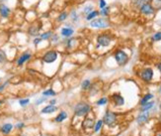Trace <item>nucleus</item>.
<instances>
[{"label": "nucleus", "instance_id": "nucleus-31", "mask_svg": "<svg viewBox=\"0 0 161 136\" xmlns=\"http://www.w3.org/2000/svg\"><path fill=\"white\" fill-rule=\"evenodd\" d=\"M108 101H109L108 97L102 96V97H100V98H99L98 101H96V104L98 106H106V104L108 103Z\"/></svg>", "mask_w": 161, "mask_h": 136}, {"label": "nucleus", "instance_id": "nucleus-30", "mask_svg": "<svg viewBox=\"0 0 161 136\" xmlns=\"http://www.w3.org/2000/svg\"><path fill=\"white\" fill-rule=\"evenodd\" d=\"M93 10H95L94 9V5L93 4H87V5H85V6L83 7V9H82V13L85 15H88L90 12H92Z\"/></svg>", "mask_w": 161, "mask_h": 136}, {"label": "nucleus", "instance_id": "nucleus-38", "mask_svg": "<svg viewBox=\"0 0 161 136\" xmlns=\"http://www.w3.org/2000/svg\"><path fill=\"white\" fill-rule=\"evenodd\" d=\"M25 122H23V121H18L16 124L14 125V128L15 129H17V130H22L23 128H25Z\"/></svg>", "mask_w": 161, "mask_h": 136}, {"label": "nucleus", "instance_id": "nucleus-6", "mask_svg": "<svg viewBox=\"0 0 161 136\" xmlns=\"http://www.w3.org/2000/svg\"><path fill=\"white\" fill-rule=\"evenodd\" d=\"M102 120H103L105 125H107L109 127H113L115 126V124L117 123V120H118L117 113L114 111H111V110H107Z\"/></svg>", "mask_w": 161, "mask_h": 136}, {"label": "nucleus", "instance_id": "nucleus-32", "mask_svg": "<svg viewBox=\"0 0 161 136\" xmlns=\"http://www.w3.org/2000/svg\"><path fill=\"white\" fill-rule=\"evenodd\" d=\"M7 60H8V58H7V55H6V53H5V51L3 49H0V64L3 65V64L6 63Z\"/></svg>", "mask_w": 161, "mask_h": 136}, {"label": "nucleus", "instance_id": "nucleus-27", "mask_svg": "<svg viewBox=\"0 0 161 136\" xmlns=\"http://www.w3.org/2000/svg\"><path fill=\"white\" fill-rule=\"evenodd\" d=\"M146 2H149V0H132V6H134V8H137V9H139Z\"/></svg>", "mask_w": 161, "mask_h": 136}, {"label": "nucleus", "instance_id": "nucleus-43", "mask_svg": "<svg viewBox=\"0 0 161 136\" xmlns=\"http://www.w3.org/2000/svg\"><path fill=\"white\" fill-rule=\"evenodd\" d=\"M156 68H157V70L159 71L160 74H161V62H159V63L156 64Z\"/></svg>", "mask_w": 161, "mask_h": 136}, {"label": "nucleus", "instance_id": "nucleus-16", "mask_svg": "<svg viewBox=\"0 0 161 136\" xmlns=\"http://www.w3.org/2000/svg\"><path fill=\"white\" fill-rule=\"evenodd\" d=\"M68 118V113L65 111V110H60V112L57 113V116L55 117V122L57 123H61L63 122L64 120H66Z\"/></svg>", "mask_w": 161, "mask_h": 136}, {"label": "nucleus", "instance_id": "nucleus-15", "mask_svg": "<svg viewBox=\"0 0 161 136\" xmlns=\"http://www.w3.org/2000/svg\"><path fill=\"white\" fill-rule=\"evenodd\" d=\"M58 107L57 106H52V104H48L43 107L41 109V113L42 114H52V113H55V111H57Z\"/></svg>", "mask_w": 161, "mask_h": 136}, {"label": "nucleus", "instance_id": "nucleus-21", "mask_svg": "<svg viewBox=\"0 0 161 136\" xmlns=\"http://www.w3.org/2000/svg\"><path fill=\"white\" fill-rule=\"evenodd\" d=\"M69 18L73 24H77V23L79 22V20H80V16H79L78 12L76 11V10H72V11L70 12Z\"/></svg>", "mask_w": 161, "mask_h": 136}, {"label": "nucleus", "instance_id": "nucleus-42", "mask_svg": "<svg viewBox=\"0 0 161 136\" xmlns=\"http://www.w3.org/2000/svg\"><path fill=\"white\" fill-rule=\"evenodd\" d=\"M48 103L52 104V106H55V104H57V99H55V98H50V101H48Z\"/></svg>", "mask_w": 161, "mask_h": 136}, {"label": "nucleus", "instance_id": "nucleus-45", "mask_svg": "<svg viewBox=\"0 0 161 136\" xmlns=\"http://www.w3.org/2000/svg\"><path fill=\"white\" fill-rule=\"evenodd\" d=\"M3 103H4V101H2V99H0V106H1Z\"/></svg>", "mask_w": 161, "mask_h": 136}, {"label": "nucleus", "instance_id": "nucleus-47", "mask_svg": "<svg viewBox=\"0 0 161 136\" xmlns=\"http://www.w3.org/2000/svg\"><path fill=\"white\" fill-rule=\"evenodd\" d=\"M159 120L161 121V112H160V114H159Z\"/></svg>", "mask_w": 161, "mask_h": 136}, {"label": "nucleus", "instance_id": "nucleus-34", "mask_svg": "<svg viewBox=\"0 0 161 136\" xmlns=\"http://www.w3.org/2000/svg\"><path fill=\"white\" fill-rule=\"evenodd\" d=\"M110 11H111V8H110L109 6H106V7H104L103 9H100L99 15H101L102 17H107V16H109Z\"/></svg>", "mask_w": 161, "mask_h": 136}, {"label": "nucleus", "instance_id": "nucleus-13", "mask_svg": "<svg viewBox=\"0 0 161 136\" xmlns=\"http://www.w3.org/2000/svg\"><path fill=\"white\" fill-rule=\"evenodd\" d=\"M40 30H41V26L38 24H33L31 25V26L29 27V29H28V34H29V36H31V37H38L40 34Z\"/></svg>", "mask_w": 161, "mask_h": 136}, {"label": "nucleus", "instance_id": "nucleus-44", "mask_svg": "<svg viewBox=\"0 0 161 136\" xmlns=\"http://www.w3.org/2000/svg\"><path fill=\"white\" fill-rule=\"evenodd\" d=\"M158 93L161 94V84H160V86L158 88Z\"/></svg>", "mask_w": 161, "mask_h": 136}, {"label": "nucleus", "instance_id": "nucleus-35", "mask_svg": "<svg viewBox=\"0 0 161 136\" xmlns=\"http://www.w3.org/2000/svg\"><path fill=\"white\" fill-rule=\"evenodd\" d=\"M18 103L21 107H26L30 104V98H20Z\"/></svg>", "mask_w": 161, "mask_h": 136}, {"label": "nucleus", "instance_id": "nucleus-28", "mask_svg": "<svg viewBox=\"0 0 161 136\" xmlns=\"http://www.w3.org/2000/svg\"><path fill=\"white\" fill-rule=\"evenodd\" d=\"M153 97H154V96H153L152 93H146L145 96H142L141 99H140V106H144V104H145L146 102L150 101Z\"/></svg>", "mask_w": 161, "mask_h": 136}, {"label": "nucleus", "instance_id": "nucleus-33", "mask_svg": "<svg viewBox=\"0 0 161 136\" xmlns=\"http://www.w3.org/2000/svg\"><path fill=\"white\" fill-rule=\"evenodd\" d=\"M48 101V97H46V96H40V97H38L37 99L35 101V106H41V104H43V103H45L46 101Z\"/></svg>", "mask_w": 161, "mask_h": 136}, {"label": "nucleus", "instance_id": "nucleus-12", "mask_svg": "<svg viewBox=\"0 0 161 136\" xmlns=\"http://www.w3.org/2000/svg\"><path fill=\"white\" fill-rule=\"evenodd\" d=\"M13 129H14V125L9 122L3 123V124L0 126V132L3 135H9L10 133L13 131Z\"/></svg>", "mask_w": 161, "mask_h": 136}, {"label": "nucleus", "instance_id": "nucleus-17", "mask_svg": "<svg viewBox=\"0 0 161 136\" xmlns=\"http://www.w3.org/2000/svg\"><path fill=\"white\" fill-rule=\"evenodd\" d=\"M76 39H74V38H68V39H64L62 40V43L63 45L65 46V49L66 50H72V49L74 48V45L76 44Z\"/></svg>", "mask_w": 161, "mask_h": 136}, {"label": "nucleus", "instance_id": "nucleus-49", "mask_svg": "<svg viewBox=\"0 0 161 136\" xmlns=\"http://www.w3.org/2000/svg\"><path fill=\"white\" fill-rule=\"evenodd\" d=\"M156 136H161V134H158V135H156Z\"/></svg>", "mask_w": 161, "mask_h": 136}, {"label": "nucleus", "instance_id": "nucleus-36", "mask_svg": "<svg viewBox=\"0 0 161 136\" xmlns=\"http://www.w3.org/2000/svg\"><path fill=\"white\" fill-rule=\"evenodd\" d=\"M50 41H52V44H57V43H58L60 41V35L57 34V33H53L52 36L50 37Z\"/></svg>", "mask_w": 161, "mask_h": 136}, {"label": "nucleus", "instance_id": "nucleus-4", "mask_svg": "<svg viewBox=\"0 0 161 136\" xmlns=\"http://www.w3.org/2000/svg\"><path fill=\"white\" fill-rule=\"evenodd\" d=\"M139 76L140 79H141L144 83L149 84V83H151L152 81L153 76H154V71H153V69L149 68V67H147V68H144V69H141V70L139 71Z\"/></svg>", "mask_w": 161, "mask_h": 136}, {"label": "nucleus", "instance_id": "nucleus-22", "mask_svg": "<svg viewBox=\"0 0 161 136\" xmlns=\"http://www.w3.org/2000/svg\"><path fill=\"white\" fill-rule=\"evenodd\" d=\"M42 96L46 97H53L57 96V91L53 89H47L42 92Z\"/></svg>", "mask_w": 161, "mask_h": 136}, {"label": "nucleus", "instance_id": "nucleus-29", "mask_svg": "<svg viewBox=\"0 0 161 136\" xmlns=\"http://www.w3.org/2000/svg\"><path fill=\"white\" fill-rule=\"evenodd\" d=\"M52 34H53L52 31H47V32L41 33V34H40V38L43 41H47V40H50V37L52 36Z\"/></svg>", "mask_w": 161, "mask_h": 136}, {"label": "nucleus", "instance_id": "nucleus-25", "mask_svg": "<svg viewBox=\"0 0 161 136\" xmlns=\"http://www.w3.org/2000/svg\"><path fill=\"white\" fill-rule=\"evenodd\" d=\"M68 17H69V14H68V12H67V11H62V12H60V15L57 16V21L58 23L64 22Z\"/></svg>", "mask_w": 161, "mask_h": 136}, {"label": "nucleus", "instance_id": "nucleus-41", "mask_svg": "<svg viewBox=\"0 0 161 136\" xmlns=\"http://www.w3.org/2000/svg\"><path fill=\"white\" fill-rule=\"evenodd\" d=\"M107 6V2L106 0H99V8L100 9H103L104 7Z\"/></svg>", "mask_w": 161, "mask_h": 136}, {"label": "nucleus", "instance_id": "nucleus-37", "mask_svg": "<svg viewBox=\"0 0 161 136\" xmlns=\"http://www.w3.org/2000/svg\"><path fill=\"white\" fill-rule=\"evenodd\" d=\"M151 40H152V42H158V41H161V31H158V32L154 33L151 37Z\"/></svg>", "mask_w": 161, "mask_h": 136}, {"label": "nucleus", "instance_id": "nucleus-39", "mask_svg": "<svg viewBox=\"0 0 161 136\" xmlns=\"http://www.w3.org/2000/svg\"><path fill=\"white\" fill-rule=\"evenodd\" d=\"M10 84V81L9 79H7L6 81H4V83H2L1 84H0V92H2L3 91H5V89L7 88V86Z\"/></svg>", "mask_w": 161, "mask_h": 136}, {"label": "nucleus", "instance_id": "nucleus-8", "mask_svg": "<svg viewBox=\"0 0 161 136\" xmlns=\"http://www.w3.org/2000/svg\"><path fill=\"white\" fill-rule=\"evenodd\" d=\"M33 55L32 53L30 52V51H26V52L22 53L21 55L18 57L17 61H16V65L17 67H22L24 66L25 64L27 63V62H29L31 59H32Z\"/></svg>", "mask_w": 161, "mask_h": 136}, {"label": "nucleus", "instance_id": "nucleus-18", "mask_svg": "<svg viewBox=\"0 0 161 136\" xmlns=\"http://www.w3.org/2000/svg\"><path fill=\"white\" fill-rule=\"evenodd\" d=\"M11 14V9L5 4H0V15L2 18H8Z\"/></svg>", "mask_w": 161, "mask_h": 136}, {"label": "nucleus", "instance_id": "nucleus-9", "mask_svg": "<svg viewBox=\"0 0 161 136\" xmlns=\"http://www.w3.org/2000/svg\"><path fill=\"white\" fill-rule=\"evenodd\" d=\"M74 33H75V31H74V28L71 24H65V26L60 29V36L64 39L71 38L74 35Z\"/></svg>", "mask_w": 161, "mask_h": 136}, {"label": "nucleus", "instance_id": "nucleus-11", "mask_svg": "<svg viewBox=\"0 0 161 136\" xmlns=\"http://www.w3.org/2000/svg\"><path fill=\"white\" fill-rule=\"evenodd\" d=\"M150 117V111H140V113L136 117V123L139 125H142L146 123L149 120Z\"/></svg>", "mask_w": 161, "mask_h": 136}, {"label": "nucleus", "instance_id": "nucleus-2", "mask_svg": "<svg viewBox=\"0 0 161 136\" xmlns=\"http://www.w3.org/2000/svg\"><path fill=\"white\" fill-rule=\"evenodd\" d=\"M89 25H90L91 28H94V29H107V28L111 26V23L108 20V18L100 17L90 21Z\"/></svg>", "mask_w": 161, "mask_h": 136}, {"label": "nucleus", "instance_id": "nucleus-14", "mask_svg": "<svg viewBox=\"0 0 161 136\" xmlns=\"http://www.w3.org/2000/svg\"><path fill=\"white\" fill-rule=\"evenodd\" d=\"M112 101L115 106H123L125 104V98L120 93H114L112 96Z\"/></svg>", "mask_w": 161, "mask_h": 136}, {"label": "nucleus", "instance_id": "nucleus-19", "mask_svg": "<svg viewBox=\"0 0 161 136\" xmlns=\"http://www.w3.org/2000/svg\"><path fill=\"white\" fill-rule=\"evenodd\" d=\"M94 124H95V120L93 118H89V117L86 116L85 119H84L82 122V127L85 128V129H90V128L94 127Z\"/></svg>", "mask_w": 161, "mask_h": 136}, {"label": "nucleus", "instance_id": "nucleus-23", "mask_svg": "<svg viewBox=\"0 0 161 136\" xmlns=\"http://www.w3.org/2000/svg\"><path fill=\"white\" fill-rule=\"evenodd\" d=\"M99 16V11L98 10H93L92 12H90L88 15H86V17H85V20L86 21H92V20H94V19H96L97 17Z\"/></svg>", "mask_w": 161, "mask_h": 136}, {"label": "nucleus", "instance_id": "nucleus-7", "mask_svg": "<svg viewBox=\"0 0 161 136\" xmlns=\"http://www.w3.org/2000/svg\"><path fill=\"white\" fill-rule=\"evenodd\" d=\"M58 59V53L55 50H48L47 51L42 57L43 63L45 64H53Z\"/></svg>", "mask_w": 161, "mask_h": 136}, {"label": "nucleus", "instance_id": "nucleus-40", "mask_svg": "<svg viewBox=\"0 0 161 136\" xmlns=\"http://www.w3.org/2000/svg\"><path fill=\"white\" fill-rule=\"evenodd\" d=\"M42 42H43V40L41 39L40 37H36V38H34V40H33V44H34L35 47H37V46Z\"/></svg>", "mask_w": 161, "mask_h": 136}, {"label": "nucleus", "instance_id": "nucleus-10", "mask_svg": "<svg viewBox=\"0 0 161 136\" xmlns=\"http://www.w3.org/2000/svg\"><path fill=\"white\" fill-rule=\"evenodd\" d=\"M139 12L140 14L144 15V16H151L155 13V9L150 2H146L139 8Z\"/></svg>", "mask_w": 161, "mask_h": 136}, {"label": "nucleus", "instance_id": "nucleus-20", "mask_svg": "<svg viewBox=\"0 0 161 136\" xmlns=\"http://www.w3.org/2000/svg\"><path fill=\"white\" fill-rule=\"evenodd\" d=\"M155 106V102L153 101H150L146 102L144 106H140V111H150Z\"/></svg>", "mask_w": 161, "mask_h": 136}, {"label": "nucleus", "instance_id": "nucleus-50", "mask_svg": "<svg viewBox=\"0 0 161 136\" xmlns=\"http://www.w3.org/2000/svg\"><path fill=\"white\" fill-rule=\"evenodd\" d=\"M0 83H1V78H0Z\"/></svg>", "mask_w": 161, "mask_h": 136}, {"label": "nucleus", "instance_id": "nucleus-3", "mask_svg": "<svg viewBox=\"0 0 161 136\" xmlns=\"http://www.w3.org/2000/svg\"><path fill=\"white\" fill-rule=\"evenodd\" d=\"M114 59L116 61V63L118 64L119 67H124L126 66L130 61V57L129 55L125 52L124 50H117L116 52L114 53Z\"/></svg>", "mask_w": 161, "mask_h": 136}, {"label": "nucleus", "instance_id": "nucleus-1", "mask_svg": "<svg viewBox=\"0 0 161 136\" xmlns=\"http://www.w3.org/2000/svg\"><path fill=\"white\" fill-rule=\"evenodd\" d=\"M92 107L88 102L80 101L74 106L73 107V114L76 117H86L90 114Z\"/></svg>", "mask_w": 161, "mask_h": 136}, {"label": "nucleus", "instance_id": "nucleus-26", "mask_svg": "<svg viewBox=\"0 0 161 136\" xmlns=\"http://www.w3.org/2000/svg\"><path fill=\"white\" fill-rule=\"evenodd\" d=\"M104 125V122L102 119H99L97 120V121L95 122V124H94V127H93V131L95 133H98L100 132V130L102 129V127H103Z\"/></svg>", "mask_w": 161, "mask_h": 136}, {"label": "nucleus", "instance_id": "nucleus-24", "mask_svg": "<svg viewBox=\"0 0 161 136\" xmlns=\"http://www.w3.org/2000/svg\"><path fill=\"white\" fill-rule=\"evenodd\" d=\"M91 84H92V83L89 79H84V81H82V83H81V89L84 91H89V89H90Z\"/></svg>", "mask_w": 161, "mask_h": 136}, {"label": "nucleus", "instance_id": "nucleus-5", "mask_svg": "<svg viewBox=\"0 0 161 136\" xmlns=\"http://www.w3.org/2000/svg\"><path fill=\"white\" fill-rule=\"evenodd\" d=\"M97 48L99 47H109L111 45V43L113 42V37H112L110 34H107V33H103V34L98 35L97 37Z\"/></svg>", "mask_w": 161, "mask_h": 136}, {"label": "nucleus", "instance_id": "nucleus-48", "mask_svg": "<svg viewBox=\"0 0 161 136\" xmlns=\"http://www.w3.org/2000/svg\"><path fill=\"white\" fill-rule=\"evenodd\" d=\"M159 108L161 109V102H160V104H159Z\"/></svg>", "mask_w": 161, "mask_h": 136}, {"label": "nucleus", "instance_id": "nucleus-46", "mask_svg": "<svg viewBox=\"0 0 161 136\" xmlns=\"http://www.w3.org/2000/svg\"><path fill=\"white\" fill-rule=\"evenodd\" d=\"M19 136H28V135L26 134V133H21V134H20Z\"/></svg>", "mask_w": 161, "mask_h": 136}]
</instances>
